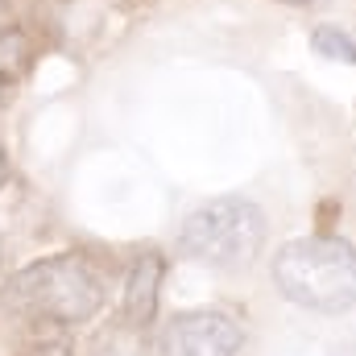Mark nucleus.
I'll return each mask as SVG.
<instances>
[{"instance_id":"nucleus-6","label":"nucleus","mask_w":356,"mask_h":356,"mask_svg":"<svg viewBox=\"0 0 356 356\" xmlns=\"http://www.w3.org/2000/svg\"><path fill=\"white\" fill-rule=\"evenodd\" d=\"M311 46H315V54H323V58L353 63V67H356V42L344 33V29H336V25H323V29H315V33H311Z\"/></svg>"},{"instance_id":"nucleus-7","label":"nucleus","mask_w":356,"mask_h":356,"mask_svg":"<svg viewBox=\"0 0 356 356\" xmlns=\"http://www.w3.org/2000/svg\"><path fill=\"white\" fill-rule=\"evenodd\" d=\"M25 356H75V353H71V344H67V340H38Z\"/></svg>"},{"instance_id":"nucleus-3","label":"nucleus","mask_w":356,"mask_h":356,"mask_svg":"<svg viewBox=\"0 0 356 356\" xmlns=\"http://www.w3.org/2000/svg\"><path fill=\"white\" fill-rule=\"evenodd\" d=\"M178 245L191 261L216 269H249L266 245V216L241 195H220L199 203L178 232Z\"/></svg>"},{"instance_id":"nucleus-2","label":"nucleus","mask_w":356,"mask_h":356,"mask_svg":"<svg viewBox=\"0 0 356 356\" xmlns=\"http://www.w3.org/2000/svg\"><path fill=\"white\" fill-rule=\"evenodd\" d=\"M273 282L302 311L340 315L356 302V249L340 236H302L277 249Z\"/></svg>"},{"instance_id":"nucleus-1","label":"nucleus","mask_w":356,"mask_h":356,"mask_svg":"<svg viewBox=\"0 0 356 356\" xmlns=\"http://www.w3.org/2000/svg\"><path fill=\"white\" fill-rule=\"evenodd\" d=\"M104 298H108V286L83 253L42 257L4 282V302L21 319L54 323V327H79L95 319Z\"/></svg>"},{"instance_id":"nucleus-5","label":"nucleus","mask_w":356,"mask_h":356,"mask_svg":"<svg viewBox=\"0 0 356 356\" xmlns=\"http://www.w3.org/2000/svg\"><path fill=\"white\" fill-rule=\"evenodd\" d=\"M162 282H166V257L158 249L141 253L129 277H124V319L133 327H149L154 315H158V302H162Z\"/></svg>"},{"instance_id":"nucleus-8","label":"nucleus","mask_w":356,"mask_h":356,"mask_svg":"<svg viewBox=\"0 0 356 356\" xmlns=\"http://www.w3.org/2000/svg\"><path fill=\"white\" fill-rule=\"evenodd\" d=\"M4 178H8V158H4V145H0V186H4Z\"/></svg>"},{"instance_id":"nucleus-4","label":"nucleus","mask_w":356,"mask_h":356,"mask_svg":"<svg viewBox=\"0 0 356 356\" xmlns=\"http://www.w3.org/2000/svg\"><path fill=\"white\" fill-rule=\"evenodd\" d=\"M241 327L224 311H182L162 332V356H236Z\"/></svg>"}]
</instances>
